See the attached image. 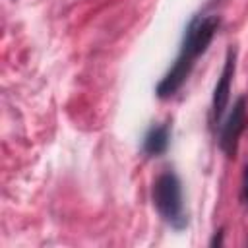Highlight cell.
I'll return each mask as SVG.
<instances>
[{
    "instance_id": "obj_5",
    "label": "cell",
    "mask_w": 248,
    "mask_h": 248,
    "mask_svg": "<svg viewBox=\"0 0 248 248\" xmlns=\"http://www.w3.org/2000/svg\"><path fill=\"white\" fill-rule=\"evenodd\" d=\"M167 145H169V126H153L143 140V149L149 155L163 153Z\"/></svg>"
},
{
    "instance_id": "obj_4",
    "label": "cell",
    "mask_w": 248,
    "mask_h": 248,
    "mask_svg": "<svg viewBox=\"0 0 248 248\" xmlns=\"http://www.w3.org/2000/svg\"><path fill=\"white\" fill-rule=\"evenodd\" d=\"M232 74H234V52L231 50V52H229V58H227V62H225L223 74H221V78H219V81H217L215 93H213V116H215V120H219L221 114H223V110L227 108Z\"/></svg>"
},
{
    "instance_id": "obj_6",
    "label": "cell",
    "mask_w": 248,
    "mask_h": 248,
    "mask_svg": "<svg viewBox=\"0 0 248 248\" xmlns=\"http://www.w3.org/2000/svg\"><path fill=\"white\" fill-rule=\"evenodd\" d=\"M242 192H244V200L248 203V167H246V172H244V184H242Z\"/></svg>"
},
{
    "instance_id": "obj_2",
    "label": "cell",
    "mask_w": 248,
    "mask_h": 248,
    "mask_svg": "<svg viewBox=\"0 0 248 248\" xmlns=\"http://www.w3.org/2000/svg\"><path fill=\"white\" fill-rule=\"evenodd\" d=\"M153 203L161 217L172 225L174 229H182L186 225V213L182 203V188L172 172H165L157 178L153 186Z\"/></svg>"
},
{
    "instance_id": "obj_3",
    "label": "cell",
    "mask_w": 248,
    "mask_h": 248,
    "mask_svg": "<svg viewBox=\"0 0 248 248\" xmlns=\"http://www.w3.org/2000/svg\"><path fill=\"white\" fill-rule=\"evenodd\" d=\"M244 118H246V99L240 97L234 107H232V112L227 120V124L223 126V134H221V147L225 149L227 155H232L234 149H236V141H238V136L244 128Z\"/></svg>"
},
{
    "instance_id": "obj_1",
    "label": "cell",
    "mask_w": 248,
    "mask_h": 248,
    "mask_svg": "<svg viewBox=\"0 0 248 248\" xmlns=\"http://www.w3.org/2000/svg\"><path fill=\"white\" fill-rule=\"evenodd\" d=\"M217 25H219V19L215 16L196 17L190 23V27L186 31V39L182 43V48H180V54H178L174 66L157 85L159 97H170L182 85V81L190 74V68L194 66V60L207 48L209 41L213 39Z\"/></svg>"
}]
</instances>
